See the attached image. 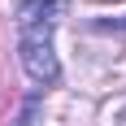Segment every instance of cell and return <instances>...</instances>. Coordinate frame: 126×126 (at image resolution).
Listing matches in <instances>:
<instances>
[{
  "instance_id": "cell-1",
  "label": "cell",
  "mask_w": 126,
  "mask_h": 126,
  "mask_svg": "<svg viewBox=\"0 0 126 126\" xmlns=\"http://www.w3.org/2000/svg\"><path fill=\"white\" fill-rule=\"evenodd\" d=\"M65 0H22L17 4V52L22 70L35 78L39 87H52L61 78V61L52 52V31L61 17Z\"/></svg>"
},
{
  "instance_id": "cell-2",
  "label": "cell",
  "mask_w": 126,
  "mask_h": 126,
  "mask_svg": "<svg viewBox=\"0 0 126 126\" xmlns=\"http://www.w3.org/2000/svg\"><path fill=\"white\" fill-rule=\"evenodd\" d=\"M113 26H126V17H113Z\"/></svg>"
},
{
  "instance_id": "cell-3",
  "label": "cell",
  "mask_w": 126,
  "mask_h": 126,
  "mask_svg": "<svg viewBox=\"0 0 126 126\" xmlns=\"http://www.w3.org/2000/svg\"><path fill=\"white\" fill-rule=\"evenodd\" d=\"M117 126H126V109H122V117H117Z\"/></svg>"
}]
</instances>
